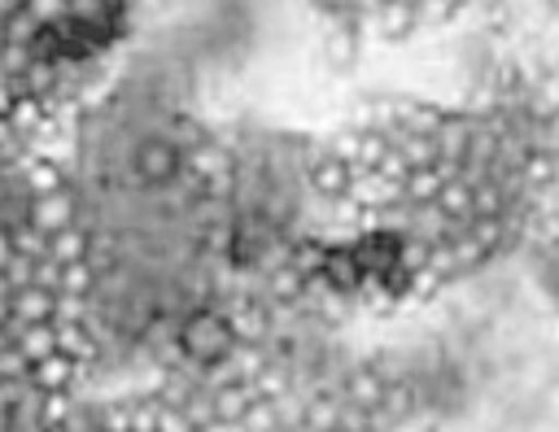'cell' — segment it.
<instances>
[{
  "instance_id": "1",
  "label": "cell",
  "mask_w": 559,
  "mask_h": 432,
  "mask_svg": "<svg viewBox=\"0 0 559 432\" xmlns=\"http://www.w3.org/2000/svg\"><path fill=\"white\" fill-rule=\"evenodd\" d=\"M170 340H175V349H179L183 362H192V367H214V362H223V358L231 353V345H236L240 336H236V327H231V319H227L223 305L201 301V305L179 310Z\"/></svg>"
},
{
  "instance_id": "2",
  "label": "cell",
  "mask_w": 559,
  "mask_h": 432,
  "mask_svg": "<svg viewBox=\"0 0 559 432\" xmlns=\"http://www.w3.org/2000/svg\"><path fill=\"white\" fill-rule=\"evenodd\" d=\"M26 223H31L35 231H44V236H52V231H61V227L79 223V196H74V188L66 183V188H57V192L31 196Z\"/></svg>"
},
{
  "instance_id": "3",
  "label": "cell",
  "mask_w": 559,
  "mask_h": 432,
  "mask_svg": "<svg viewBox=\"0 0 559 432\" xmlns=\"http://www.w3.org/2000/svg\"><path fill=\"white\" fill-rule=\"evenodd\" d=\"M52 301H57V292H48L39 284H17L4 301V332L26 327V323H52Z\"/></svg>"
},
{
  "instance_id": "4",
  "label": "cell",
  "mask_w": 559,
  "mask_h": 432,
  "mask_svg": "<svg viewBox=\"0 0 559 432\" xmlns=\"http://www.w3.org/2000/svg\"><path fill=\"white\" fill-rule=\"evenodd\" d=\"M26 375H31V384H35V388H44V393H70V388L83 380V362H79V358H70L66 349H52L48 358L31 362V367H26Z\"/></svg>"
},
{
  "instance_id": "5",
  "label": "cell",
  "mask_w": 559,
  "mask_h": 432,
  "mask_svg": "<svg viewBox=\"0 0 559 432\" xmlns=\"http://www.w3.org/2000/svg\"><path fill=\"white\" fill-rule=\"evenodd\" d=\"M9 345L22 353V362L31 367V362H39V358H48L52 349H57V327L52 323H26V327H13L9 332Z\"/></svg>"
},
{
  "instance_id": "6",
  "label": "cell",
  "mask_w": 559,
  "mask_h": 432,
  "mask_svg": "<svg viewBox=\"0 0 559 432\" xmlns=\"http://www.w3.org/2000/svg\"><path fill=\"white\" fill-rule=\"evenodd\" d=\"M87 253H92V231L83 223H70V227H61V231L48 236V257L61 262V266L87 262Z\"/></svg>"
},
{
  "instance_id": "7",
  "label": "cell",
  "mask_w": 559,
  "mask_h": 432,
  "mask_svg": "<svg viewBox=\"0 0 559 432\" xmlns=\"http://www.w3.org/2000/svg\"><path fill=\"white\" fill-rule=\"evenodd\" d=\"M22 9L35 17L39 31H52V26H61L70 17V0H26Z\"/></svg>"
},
{
  "instance_id": "8",
  "label": "cell",
  "mask_w": 559,
  "mask_h": 432,
  "mask_svg": "<svg viewBox=\"0 0 559 432\" xmlns=\"http://www.w3.org/2000/svg\"><path fill=\"white\" fill-rule=\"evenodd\" d=\"M9 262H13V236H9L4 227H0V271H4Z\"/></svg>"
},
{
  "instance_id": "9",
  "label": "cell",
  "mask_w": 559,
  "mask_h": 432,
  "mask_svg": "<svg viewBox=\"0 0 559 432\" xmlns=\"http://www.w3.org/2000/svg\"><path fill=\"white\" fill-rule=\"evenodd\" d=\"M22 4H26V0H0V22H4V17H13Z\"/></svg>"
}]
</instances>
